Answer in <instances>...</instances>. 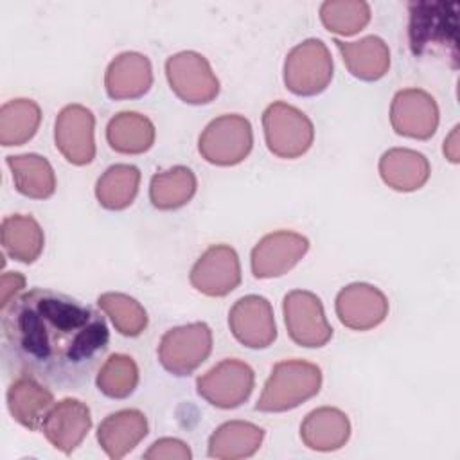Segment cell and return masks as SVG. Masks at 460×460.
Returning <instances> with one entry per match:
<instances>
[{"instance_id": "6da1fadb", "label": "cell", "mask_w": 460, "mask_h": 460, "mask_svg": "<svg viewBox=\"0 0 460 460\" xmlns=\"http://www.w3.org/2000/svg\"><path fill=\"white\" fill-rule=\"evenodd\" d=\"M2 336L9 372L63 386L88 379L110 341L104 316L45 288L22 293L2 309Z\"/></svg>"}, {"instance_id": "7a4b0ae2", "label": "cell", "mask_w": 460, "mask_h": 460, "mask_svg": "<svg viewBox=\"0 0 460 460\" xmlns=\"http://www.w3.org/2000/svg\"><path fill=\"white\" fill-rule=\"evenodd\" d=\"M322 370L304 359L280 361L271 368L255 410L266 413L288 411L309 401L320 392Z\"/></svg>"}, {"instance_id": "3957f363", "label": "cell", "mask_w": 460, "mask_h": 460, "mask_svg": "<svg viewBox=\"0 0 460 460\" xmlns=\"http://www.w3.org/2000/svg\"><path fill=\"white\" fill-rule=\"evenodd\" d=\"M262 129L268 149L279 158H298L314 140V128L309 117L282 101H277L264 110Z\"/></svg>"}, {"instance_id": "277c9868", "label": "cell", "mask_w": 460, "mask_h": 460, "mask_svg": "<svg viewBox=\"0 0 460 460\" xmlns=\"http://www.w3.org/2000/svg\"><path fill=\"white\" fill-rule=\"evenodd\" d=\"M332 58L322 40L309 38L293 47L284 61V84L295 95L322 93L332 79Z\"/></svg>"}, {"instance_id": "5b68a950", "label": "cell", "mask_w": 460, "mask_h": 460, "mask_svg": "<svg viewBox=\"0 0 460 460\" xmlns=\"http://www.w3.org/2000/svg\"><path fill=\"white\" fill-rule=\"evenodd\" d=\"M252 146V124L237 113H226L210 120L198 140L199 155L208 164L223 167L241 164L250 155Z\"/></svg>"}, {"instance_id": "8992f818", "label": "cell", "mask_w": 460, "mask_h": 460, "mask_svg": "<svg viewBox=\"0 0 460 460\" xmlns=\"http://www.w3.org/2000/svg\"><path fill=\"white\" fill-rule=\"evenodd\" d=\"M212 350V331L205 322L169 329L158 345L162 367L174 376L192 374Z\"/></svg>"}, {"instance_id": "52a82bcc", "label": "cell", "mask_w": 460, "mask_h": 460, "mask_svg": "<svg viewBox=\"0 0 460 460\" xmlns=\"http://www.w3.org/2000/svg\"><path fill=\"white\" fill-rule=\"evenodd\" d=\"M165 75L171 90L189 104H208L219 93V81L205 56L181 50L167 58Z\"/></svg>"}, {"instance_id": "ba28073f", "label": "cell", "mask_w": 460, "mask_h": 460, "mask_svg": "<svg viewBox=\"0 0 460 460\" xmlns=\"http://www.w3.org/2000/svg\"><path fill=\"white\" fill-rule=\"evenodd\" d=\"M284 322L289 338L307 349L323 347L332 338L322 300L305 289H293L282 300Z\"/></svg>"}, {"instance_id": "9c48e42d", "label": "cell", "mask_w": 460, "mask_h": 460, "mask_svg": "<svg viewBox=\"0 0 460 460\" xmlns=\"http://www.w3.org/2000/svg\"><path fill=\"white\" fill-rule=\"evenodd\" d=\"M255 374L241 359H223L198 377V394L216 408L230 410L241 406L252 394Z\"/></svg>"}, {"instance_id": "30bf717a", "label": "cell", "mask_w": 460, "mask_h": 460, "mask_svg": "<svg viewBox=\"0 0 460 460\" xmlns=\"http://www.w3.org/2000/svg\"><path fill=\"white\" fill-rule=\"evenodd\" d=\"M95 117L83 104L65 106L54 124L58 151L74 165H86L95 158Z\"/></svg>"}, {"instance_id": "8fae6325", "label": "cell", "mask_w": 460, "mask_h": 460, "mask_svg": "<svg viewBox=\"0 0 460 460\" xmlns=\"http://www.w3.org/2000/svg\"><path fill=\"white\" fill-rule=\"evenodd\" d=\"M390 124L397 135L428 140L438 128V106L420 88L399 90L390 104Z\"/></svg>"}, {"instance_id": "7c38bea8", "label": "cell", "mask_w": 460, "mask_h": 460, "mask_svg": "<svg viewBox=\"0 0 460 460\" xmlns=\"http://www.w3.org/2000/svg\"><path fill=\"white\" fill-rule=\"evenodd\" d=\"M309 250V241L302 234L279 230L264 235L252 250L250 264L257 279H273L295 268Z\"/></svg>"}, {"instance_id": "4fadbf2b", "label": "cell", "mask_w": 460, "mask_h": 460, "mask_svg": "<svg viewBox=\"0 0 460 460\" xmlns=\"http://www.w3.org/2000/svg\"><path fill=\"white\" fill-rule=\"evenodd\" d=\"M190 284L207 296H225L241 284V264L228 244L207 248L190 270Z\"/></svg>"}, {"instance_id": "5bb4252c", "label": "cell", "mask_w": 460, "mask_h": 460, "mask_svg": "<svg viewBox=\"0 0 460 460\" xmlns=\"http://www.w3.org/2000/svg\"><path fill=\"white\" fill-rule=\"evenodd\" d=\"M228 325L234 338L248 349H266L277 338L273 307L259 295L239 298L228 313Z\"/></svg>"}, {"instance_id": "9a60e30c", "label": "cell", "mask_w": 460, "mask_h": 460, "mask_svg": "<svg viewBox=\"0 0 460 460\" xmlns=\"http://www.w3.org/2000/svg\"><path fill=\"white\" fill-rule=\"evenodd\" d=\"M336 314L352 331L377 327L388 314V300L381 289L367 282H354L336 295Z\"/></svg>"}, {"instance_id": "2e32d148", "label": "cell", "mask_w": 460, "mask_h": 460, "mask_svg": "<svg viewBox=\"0 0 460 460\" xmlns=\"http://www.w3.org/2000/svg\"><path fill=\"white\" fill-rule=\"evenodd\" d=\"M90 428V408L83 401L72 397L54 402L41 426L45 438L65 455H70L83 442Z\"/></svg>"}, {"instance_id": "e0dca14e", "label": "cell", "mask_w": 460, "mask_h": 460, "mask_svg": "<svg viewBox=\"0 0 460 460\" xmlns=\"http://www.w3.org/2000/svg\"><path fill=\"white\" fill-rule=\"evenodd\" d=\"M451 5L447 4H429L419 2L410 4V47L413 54L420 56L431 45L451 43L455 47L456 14L447 13Z\"/></svg>"}, {"instance_id": "ac0fdd59", "label": "cell", "mask_w": 460, "mask_h": 460, "mask_svg": "<svg viewBox=\"0 0 460 460\" xmlns=\"http://www.w3.org/2000/svg\"><path fill=\"white\" fill-rule=\"evenodd\" d=\"M153 84L151 61L140 52H122L106 68V93L115 99H137L149 92Z\"/></svg>"}, {"instance_id": "d6986e66", "label": "cell", "mask_w": 460, "mask_h": 460, "mask_svg": "<svg viewBox=\"0 0 460 460\" xmlns=\"http://www.w3.org/2000/svg\"><path fill=\"white\" fill-rule=\"evenodd\" d=\"M146 435L147 419L140 410L133 408L110 413L97 428V442L111 460L126 456Z\"/></svg>"}, {"instance_id": "ffe728a7", "label": "cell", "mask_w": 460, "mask_h": 460, "mask_svg": "<svg viewBox=\"0 0 460 460\" xmlns=\"http://www.w3.org/2000/svg\"><path fill=\"white\" fill-rule=\"evenodd\" d=\"M52 406V392L36 377L16 376L7 390V408L13 419L29 429L41 428Z\"/></svg>"}, {"instance_id": "44dd1931", "label": "cell", "mask_w": 460, "mask_h": 460, "mask_svg": "<svg viewBox=\"0 0 460 460\" xmlns=\"http://www.w3.org/2000/svg\"><path fill=\"white\" fill-rule=\"evenodd\" d=\"M428 158L408 147H394L379 158L381 180L394 190L411 192L420 189L429 178Z\"/></svg>"}, {"instance_id": "7402d4cb", "label": "cell", "mask_w": 460, "mask_h": 460, "mask_svg": "<svg viewBox=\"0 0 460 460\" xmlns=\"http://www.w3.org/2000/svg\"><path fill=\"white\" fill-rule=\"evenodd\" d=\"M350 437L349 417L332 406H322L305 415L300 426L302 442L314 451H336Z\"/></svg>"}, {"instance_id": "603a6c76", "label": "cell", "mask_w": 460, "mask_h": 460, "mask_svg": "<svg viewBox=\"0 0 460 460\" xmlns=\"http://www.w3.org/2000/svg\"><path fill=\"white\" fill-rule=\"evenodd\" d=\"M349 72L361 81H377L390 68L388 45L379 36H365L358 41L334 40Z\"/></svg>"}, {"instance_id": "cb8c5ba5", "label": "cell", "mask_w": 460, "mask_h": 460, "mask_svg": "<svg viewBox=\"0 0 460 460\" xmlns=\"http://www.w3.org/2000/svg\"><path fill=\"white\" fill-rule=\"evenodd\" d=\"M264 429L246 420H228L216 428L208 438V456L239 460L255 455L262 444Z\"/></svg>"}, {"instance_id": "d4e9b609", "label": "cell", "mask_w": 460, "mask_h": 460, "mask_svg": "<svg viewBox=\"0 0 460 460\" xmlns=\"http://www.w3.org/2000/svg\"><path fill=\"white\" fill-rule=\"evenodd\" d=\"M14 187L20 194L32 199H47L56 190V174L47 158L36 153L9 155L5 158Z\"/></svg>"}, {"instance_id": "484cf974", "label": "cell", "mask_w": 460, "mask_h": 460, "mask_svg": "<svg viewBox=\"0 0 460 460\" xmlns=\"http://www.w3.org/2000/svg\"><path fill=\"white\" fill-rule=\"evenodd\" d=\"M110 147L122 155H142L155 144L153 122L137 111H120L106 126Z\"/></svg>"}, {"instance_id": "4316f807", "label": "cell", "mask_w": 460, "mask_h": 460, "mask_svg": "<svg viewBox=\"0 0 460 460\" xmlns=\"http://www.w3.org/2000/svg\"><path fill=\"white\" fill-rule=\"evenodd\" d=\"M45 244L40 223L32 216L13 214L2 221V246L9 257L23 264L34 262Z\"/></svg>"}, {"instance_id": "83f0119b", "label": "cell", "mask_w": 460, "mask_h": 460, "mask_svg": "<svg viewBox=\"0 0 460 460\" xmlns=\"http://www.w3.org/2000/svg\"><path fill=\"white\" fill-rule=\"evenodd\" d=\"M196 176L185 165H174L156 172L149 183V199L158 210H176L187 205L196 194Z\"/></svg>"}, {"instance_id": "f1b7e54d", "label": "cell", "mask_w": 460, "mask_h": 460, "mask_svg": "<svg viewBox=\"0 0 460 460\" xmlns=\"http://www.w3.org/2000/svg\"><path fill=\"white\" fill-rule=\"evenodd\" d=\"M140 171L131 164H115L108 167L95 183V198L108 210L129 207L138 192Z\"/></svg>"}, {"instance_id": "f546056e", "label": "cell", "mask_w": 460, "mask_h": 460, "mask_svg": "<svg viewBox=\"0 0 460 460\" xmlns=\"http://www.w3.org/2000/svg\"><path fill=\"white\" fill-rule=\"evenodd\" d=\"M41 122V110L31 99H13L0 108V144L5 147L29 142Z\"/></svg>"}, {"instance_id": "4dcf8cb0", "label": "cell", "mask_w": 460, "mask_h": 460, "mask_svg": "<svg viewBox=\"0 0 460 460\" xmlns=\"http://www.w3.org/2000/svg\"><path fill=\"white\" fill-rule=\"evenodd\" d=\"M101 311L111 320L113 327L122 334L135 338L147 327V313L138 300L126 293L108 291L97 298Z\"/></svg>"}, {"instance_id": "1f68e13d", "label": "cell", "mask_w": 460, "mask_h": 460, "mask_svg": "<svg viewBox=\"0 0 460 460\" xmlns=\"http://www.w3.org/2000/svg\"><path fill=\"white\" fill-rule=\"evenodd\" d=\"M320 20L329 32L352 36L370 22V5L363 0H327L320 5Z\"/></svg>"}, {"instance_id": "d6a6232c", "label": "cell", "mask_w": 460, "mask_h": 460, "mask_svg": "<svg viewBox=\"0 0 460 460\" xmlns=\"http://www.w3.org/2000/svg\"><path fill=\"white\" fill-rule=\"evenodd\" d=\"M97 388L111 399L129 397L138 385V367L131 356L111 354L99 368Z\"/></svg>"}, {"instance_id": "836d02e7", "label": "cell", "mask_w": 460, "mask_h": 460, "mask_svg": "<svg viewBox=\"0 0 460 460\" xmlns=\"http://www.w3.org/2000/svg\"><path fill=\"white\" fill-rule=\"evenodd\" d=\"M146 460H190L192 453L183 440L178 438H158L144 453Z\"/></svg>"}, {"instance_id": "e575fe53", "label": "cell", "mask_w": 460, "mask_h": 460, "mask_svg": "<svg viewBox=\"0 0 460 460\" xmlns=\"http://www.w3.org/2000/svg\"><path fill=\"white\" fill-rule=\"evenodd\" d=\"M25 288V277L18 271H7L2 275V302L0 309H4L13 298L18 296V293Z\"/></svg>"}, {"instance_id": "d590c367", "label": "cell", "mask_w": 460, "mask_h": 460, "mask_svg": "<svg viewBox=\"0 0 460 460\" xmlns=\"http://www.w3.org/2000/svg\"><path fill=\"white\" fill-rule=\"evenodd\" d=\"M444 155L449 162H458V126H455L453 131L444 140Z\"/></svg>"}]
</instances>
